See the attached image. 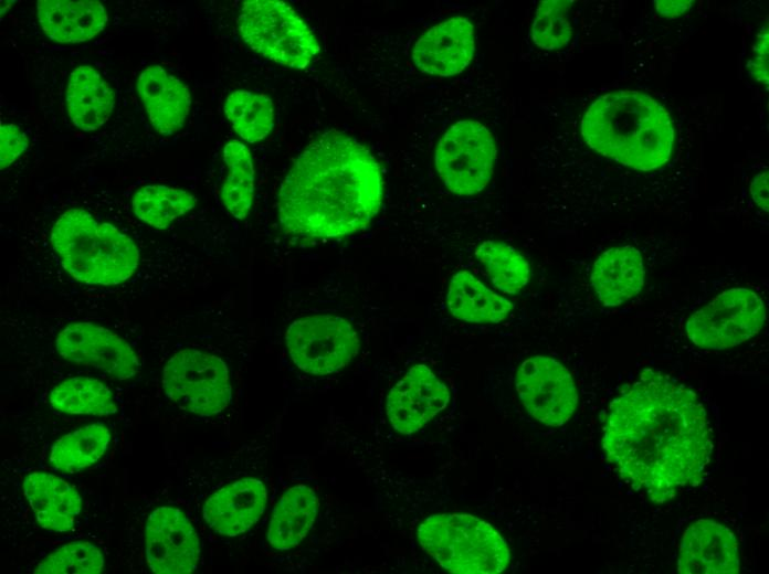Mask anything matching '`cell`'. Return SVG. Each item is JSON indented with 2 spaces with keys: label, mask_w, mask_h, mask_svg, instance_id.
<instances>
[{
  "label": "cell",
  "mask_w": 769,
  "mask_h": 574,
  "mask_svg": "<svg viewBox=\"0 0 769 574\" xmlns=\"http://www.w3.org/2000/svg\"><path fill=\"white\" fill-rule=\"evenodd\" d=\"M36 12L45 35L60 43L91 40L107 22L105 7L92 0H42L38 2Z\"/></svg>",
  "instance_id": "21"
},
{
  "label": "cell",
  "mask_w": 769,
  "mask_h": 574,
  "mask_svg": "<svg viewBox=\"0 0 769 574\" xmlns=\"http://www.w3.org/2000/svg\"><path fill=\"white\" fill-rule=\"evenodd\" d=\"M109 442V428L103 423L80 427L52 445L50 465L59 471H80L96 463L106 451Z\"/></svg>",
  "instance_id": "25"
},
{
  "label": "cell",
  "mask_w": 769,
  "mask_h": 574,
  "mask_svg": "<svg viewBox=\"0 0 769 574\" xmlns=\"http://www.w3.org/2000/svg\"><path fill=\"white\" fill-rule=\"evenodd\" d=\"M769 33L768 24L763 25L756 36L752 45L750 59L747 63V68L750 76L760 85L768 88L769 72H768V51H769Z\"/></svg>",
  "instance_id": "34"
},
{
  "label": "cell",
  "mask_w": 769,
  "mask_h": 574,
  "mask_svg": "<svg viewBox=\"0 0 769 574\" xmlns=\"http://www.w3.org/2000/svg\"><path fill=\"white\" fill-rule=\"evenodd\" d=\"M139 97L155 129L161 135L180 130L190 111L188 87L159 65L146 67L138 76Z\"/></svg>",
  "instance_id": "19"
},
{
  "label": "cell",
  "mask_w": 769,
  "mask_h": 574,
  "mask_svg": "<svg viewBox=\"0 0 769 574\" xmlns=\"http://www.w3.org/2000/svg\"><path fill=\"white\" fill-rule=\"evenodd\" d=\"M66 103L73 125L83 131H93L109 118L115 95L95 68L81 65L69 76Z\"/></svg>",
  "instance_id": "22"
},
{
  "label": "cell",
  "mask_w": 769,
  "mask_h": 574,
  "mask_svg": "<svg viewBox=\"0 0 769 574\" xmlns=\"http://www.w3.org/2000/svg\"><path fill=\"white\" fill-rule=\"evenodd\" d=\"M23 492L43 529L65 532L74 527L82 499L69 482L55 475L35 471L24 478Z\"/></svg>",
  "instance_id": "20"
},
{
  "label": "cell",
  "mask_w": 769,
  "mask_h": 574,
  "mask_svg": "<svg viewBox=\"0 0 769 574\" xmlns=\"http://www.w3.org/2000/svg\"><path fill=\"white\" fill-rule=\"evenodd\" d=\"M494 287L505 294H516L529 279V265L514 247L496 241H484L475 251Z\"/></svg>",
  "instance_id": "30"
},
{
  "label": "cell",
  "mask_w": 769,
  "mask_h": 574,
  "mask_svg": "<svg viewBox=\"0 0 769 574\" xmlns=\"http://www.w3.org/2000/svg\"><path fill=\"white\" fill-rule=\"evenodd\" d=\"M0 139V167L3 170L27 150L29 141L22 129L13 124L1 125Z\"/></svg>",
  "instance_id": "33"
},
{
  "label": "cell",
  "mask_w": 769,
  "mask_h": 574,
  "mask_svg": "<svg viewBox=\"0 0 769 574\" xmlns=\"http://www.w3.org/2000/svg\"><path fill=\"white\" fill-rule=\"evenodd\" d=\"M474 28L464 17H453L430 28L415 42L412 61L422 73L441 77L456 75L470 64Z\"/></svg>",
  "instance_id": "16"
},
{
  "label": "cell",
  "mask_w": 769,
  "mask_h": 574,
  "mask_svg": "<svg viewBox=\"0 0 769 574\" xmlns=\"http://www.w3.org/2000/svg\"><path fill=\"white\" fill-rule=\"evenodd\" d=\"M765 321L762 299L751 289L731 288L696 310L685 330L695 346L724 350L756 336Z\"/></svg>",
  "instance_id": "9"
},
{
  "label": "cell",
  "mask_w": 769,
  "mask_h": 574,
  "mask_svg": "<svg viewBox=\"0 0 769 574\" xmlns=\"http://www.w3.org/2000/svg\"><path fill=\"white\" fill-rule=\"evenodd\" d=\"M580 132L598 155L636 171L657 170L673 155L675 131L670 114L639 91L599 96L584 111Z\"/></svg>",
  "instance_id": "3"
},
{
  "label": "cell",
  "mask_w": 769,
  "mask_h": 574,
  "mask_svg": "<svg viewBox=\"0 0 769 574\" xmlns=\"http://www.w3.org/2000/svg\"><path fill=\"white\" fill-rule=\"evenodd\" d=\"M227 177L221 189V200L228 212L238 220L245 219L254 198V166L250 149L232 140L223 148Z\"/></svg>",
  "instance_id": "26"
},
{
  "label": "cell",
  "mask_w": 769,
  "mask_h": 574,
  "mask_svg": "<svg viewBox=\"0 0 769 574\" xmlns=\"http://www.w3.org/2000/svg\"><path fill=\"white\" fill-rule=\"evenodd\" d=\"M285 342L295 365L306 373L325 375L345 368L359 350V338L344 318L316 315L293 321Z\"/></svg>",
  "instance_id": "10"
},
{
  "label": "cell",
  "mask_w": 769,
  "mask_h": 574,
  "mask_svg": "<svg viewBox=\"0 0 769 574\" xmlns=\"http://www.w3.org/2000/svg\"><path fill=\"white\" fill-rule=\"evenodd\" d=\"M740 568L735 534L709 519L692 523L684 532L677 557L680 574H735Z\"/></svg>",
  "instance_id": "15"
},
{
  "label": "cell",
  "mask_w": 769,
  "mask_h": 574,
  "mask_svg": "<svg viewBox=\"0 0 769 574\" xmlns=\"http://www.w3.org/2000/svg\"><path fill=\"white\" fill-rule=\"evenodd\" d=\"M50 243L70 277L87 286H117L140 267L135 241L82 209H69L54 222Z\"/></svg>",
  "instance_id": "4"
},
{
  "label": "cell",
  "mask_w": 769,
  "mask_h": 574,
  "mask_svg": "<svg viewBox=\"0 0 769 574\" xmlns=\"http://www.w3.org/2000/svg\"><path fill=\"white\" fill-rule=\"evenodd\" d=\"M446 305L452 316L473 323L499 322L514 307L512 301L487 288L466 270L452 277Z\"/></svg>",
  "instance_id": "24"
},
{
  "label": "cell",
  "mask_w": 769,
  "mask_h": 574,
  "mask_svg": "<svg viewBox=\"0 0 769 574\" xmlns=\"http://www.w3.org/2000/svg\"><path fill=\"white\" fill-rule=\"evenodd\" d=\"M768 170H763L756 174L750 183V194L754 202L766 213L768 212L769 188H768Z\"/></svg>",
  "instance_id": "35"
},
{
  "label": "cell",
  "mask_w": 769,
  "mask_h": 574,
  "mask_svg": "<svg viewBox=\"0 0 769 574\" xmlns=\"http://www.w3.org/2000/svg\"><path fill=\"white\" fill-rule=\"evenodd\" d=\"M50 404L72 415L108 416L117 412L112 391L99 380L87 376L61 382L50 393Z\"/></svg>",
  "instance_id": "27"
},
{
  "label": "cell",
  "mask_w": 769,
  "mask_h": 574,
  "mask_svg": "<svg viewBox=\"0 0 769 574\" xmlns=\"http://www.w3.org/2000/svg\"><path fill=\"white\" fill-rule=\"evenodd\" d=\"M54 349L64 360L118 381L135 378L140 369L136 351L125 339L88 321L64 326L54 339Z\"/></svg>",
  "instance_id": "11"
},
{
  "label": "cell",
  "mask_w": 769,
  "mask_h": 574,
  "mask_svg": "<svg viewBox=\"0 0 769 574\" xmlns=\"http://www.w3.org/2000/svg\"><path fill=\"white\" fill-rule=\"evenodd\" d=\"M450 400L446 385L424 364L408 370L387 396V417L401 434H412L442 412Z\"/></svg>",
  "instance_id": "14"
},
{
  "label": "cell",
  "mask_w": 769,
  "mask_h": 574,
  "mask_svg": "<svg viewBox=\"0 0 769 574\" xmlns=\"http://www.w3.org/2000/svg\"><path fill=\"white\" fill-rule=\"evenodd\" d=\"M317 509L312 488L296 485L287 489L274 508L266 534L268 544L282 551L298 545L312 529Z\"/></svg>",
  "instance_id": "23"
},
{
  "label": "cell",
  "mask_w": 769,
  "mask_h": 574,
  "mask_svg": "<svg viewBox=\"0 0 769 574\" xmlns=\"http://www.w3.org/2000/svg\"><path fill=\"white\" fill-rule=\"evenodd\" d=\"M602 447L625 482L664 503L703 481L713 442L697 395L666 374L645 370L612 401Z\"/></svg>",
  "instance_id": "1"
},
{
  "label": "cell",
  "mask_w": 769,
  "mask_h": 574,
  "mask_svg": "<svg viewBox=\"0 0 769 574\" xmlns=\"http://www.w3.org/2000/svg\"><path fill=\"white\" fill-rule=\"evenodd\" d=\"M382 193L381 170L370 151L346 134L328 131L299 153L285 176L278 219L294 235L341 237L371 222Z\"/></svg>",
  "instance_id": "2"
},
{
  "label": "cell",
  "mask_w": 769,
  "mask_h": 574,
  "mask_svg": "<svg viewBox=\"0 0 769 574\" xmlns=\"http://www.w3.org/2000/svg\"><path fill=\"white\" fill-rule=\"evenodd\" d=\"M692 3L691 0H659L654 1V7L662 17L674 19L684 14L692 7Z\"/></svg>",
  "instance_id": "36"
},
{
  "label": "cell",
  "mask_w": 769,
  "mask_h": 574,
  "mask_svg": "<svg viewBox=\"0 0 769 574\" xmlns=\"http://www.w3.org/2000/svg\"><path fill=\"white\" fill-rule=\"evenodd\" d=\"M145 554L154 573L183 574L197 568L200 542L180 509L162 506L151 511L145 527Z\"/></svg>",
  "instance_id": "13"
},
{
  "label": "cell",
  "mask_w": 769,
  "mask_h": 574,
  "mask_svg": "<svg viewBox=\"0 0 769 574\" xmlns=\"http://www.w3.org/2000/svg\"><path fill=\"white\" fill-rule=\"evenodd\" d=\"M515 386L528 413L547 426L568 422L578 405V392L569 371L557 360L535 355L519 365Z\"/></svg>",
  "instance_id": "12"
},
{
  "label": "cell",
  "mask_w": 769,
  "mask_h": 574,
  "mask_svg": "<svg viewBox=\"0 0 769 574\" xmlns=\"http://www.w3.org/2000/svg\"><path fill=\"white\" fill-rule=\"evenodd\" d=\"M645 267L639 249L615 246L594 261L590 283L600 304L618 307L635 297L644 286Z\"/></svg>",
  "instance_id": "18"
},
{
  "label": "cell",
  "mask_w": 769,
  "mask_h": 574,
  "mask_svg": "<svg viewBox=\"0 0 769 574\" xmlns=\"http://www.w3.org/2000/svg\"><path fill=\"white\" fill-rule=\"evenodd\" d=\"M104 555L84 541L66 543L48 554L33 570L45 574H96L104 568Z\"/></svg>",
  "instance_id": "31"
},
{
  "label": "cell",
  "mask_w": 769,
  "mask_h": 574,
  "mask_svg": "<svg viewBox=\"0 0 769 574\" xmlns=\"http://www.w3.org/2000/svg\"><path fill=\"white\" fill-rule=\"evenodd\" d=\"M238 25L253 51L287 67L305 68L320 51L309 26L284 1H244Z\"/></svg>",
  "instance_id": "6"
},
{
  "label": "cell",
  "mask_w": 769,
  "mask_h": 574,
  "mask_svg": "<svg viewBox=\"0 0 769 574\" xmlns=\"http://www.w3.org/2000/svg\"><path fill=\"white\" fill-rule=\"evenodd\" d=\"M161 385L165 395L179 408L199 416L224 411L232 398L228 365L198 349H182L166 362Z\"/></svg>",
  "instance_id": "7"
},
{
  "label": "cell",
  "mask_w": 769,
  "mask_h": 574,
  "mask_svg": "<svg viewBox=\"0 0 769 574\" xmlns=\"http://www.w3.org/2000/svg\"><path fill=\"white\" fill-rule=\"evenodd\" d=\"M197 204L196 196L182 189L168 185H146L133 196L134 214L144 223L165 228L175 220L191 211Z\"/></svg>",
  "instance_id": "28"
},
{
  "label": "cell",
  "mask_w": 769,
  "mask_h": 574,
  "mask_svg": "<svg viewBox=\"0 0 769 574\" xmlns=\"http://www.w3.org/2000/svg\"><path fill=\"white\" fill-rule=\"evenodd\" d=\"M421 548L446 571L496 574L509 563L502 535L484 520L466 513H439L418 528Z\"/></svg>",
  "instance_id": "5"
},
{
  "label": "cell",
  "mask_w": 769,
  "mask_h": 574,
  "mask_svg": "<svg viewBox=\"0 0 769 574\" xmlns=\"http://www.w3.org/2000/svg\"><path fill=\"white\" fill-rule=\"evenodd\" d=\"M266 501L267 490L263 481L243 478L212 493L203 504L202 517L214 532L235 536L256 523Z\"/></svg>",
  "instance_id": "17"
},
{
  "label": "cell",
  "mask_w": 769,
  "mask_h": 574,
  "mask_svg": "<svg viewBox=\"0 0 769 574\" xmlns=\"http://www.w3.org/2000/svg\"><path fill=\"white\" fill-rule=\"evenodd\" d=\"M571 3L567 0H545L538 4L530 30L535 45L555 51L568 44L572 34L568 19Z\"/></svg>",
  "instance_id": "32"
},
{
  "label": "cell",
  "mask_w": 769,
  "mask_h": 574,
  "mask_svg": "<svg viewBox=\"0 0 769 574\" xmlns=\"http://www.w3.org/2000/svg\"><path fill=\"white\" fill-rule=\"evenodd\" d=\"M496 149L489 130L476 120H461L443 134L435 149V168L457 195L481 192L493 174Z\"/></svg>",
  "instance_id": "8"
},
{
  "label": "cell",
  "mask_w": 769,
  "mask_h": 574,
  "mask_svg": "<svg viewBox=\"0 0 769 574\" xmlns=\"http://www.w3.org/2000/svg\"><path fill=\"white\" fill-rule=\"evenodd\" d=\"M224 114L235 132L251 144L265 139L274 126V106L264 94L232 92L227 97Z\"/></svg>",
  "instance_id": "29"
}]
</instances>
